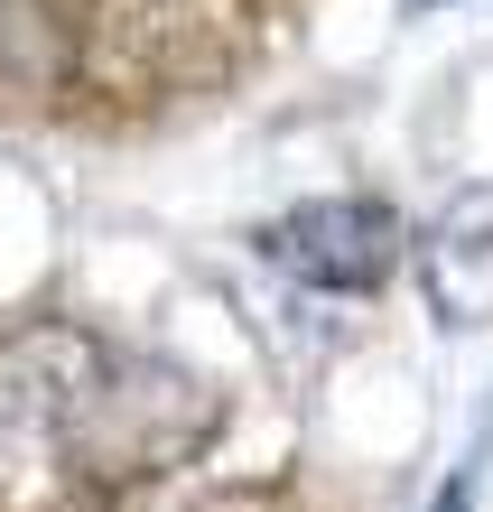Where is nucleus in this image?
<instances>
[{"instance_id": "nucleus-2", "label": "nucleus", "mask_w": 493, "mask_h": 512, "mask_svg": "<svg viewBox=\"0 0 493 512\" xmlns=\"http://www.w3.org/2000/svg\"><path fill=\"white\" fill-rule=\"evenodd\" d=\"M261 252L280 261L298 289L363 298V289L391 280V261L410 243H400V215L382 196H307V205H289V215L261 233Z\"/></svg>"}, {"instance_id": "nucleus-5", "label": "nucleus", "mask_w": 493, "mask_h": 512, "mask_svg": "<svg viewBox=\"0 0 493 512\" xmlns=\"http://www.w3.org/2000/svg\"><path fill=\"white\" fill-rule=\"evenodd\" d=\"M428 512H475V485H466V475H456V485H447L438 503H428Z\"/></svg>"}, {"instance_id": "nucleus-3", "label": "nucleus", "mask_w": 493, "mask_h": 512, "mask_svg": "<svg viewBox=\"0 0 493 512\" xmlns=\"http://www.w3.org/2000/svg\"><path fill=\"white\" fill-rule=\"evenodd\" d=\"M419 289H428V317L447 336H475L493 326V177H466L419 233Z\"/></svg>"}, {"instance_id": "nucleus-1", "label": "nucleus", "mask_w": 493, "mask_h": 512, "mask_svg": "<svg viewBox=\"0 0 493 512\" xmlns=\"http://www.w3.org/2000/svg\"><path fill=\"white\" fill-rule=\"evenodd\" d=\"M214 429V391L94 326L0 336V512H103Z\"/></svg>"}, {"instance_id": "nucleus-4", "label": "nucleus", "mask_w": 493, "mask_h": 512, "mask_svg": "<svg viewBox=\"0 0 493 512\" xmlns=\"http://www.w3.org/2000/svg\"><path fill=\"white\" fill-rule=\"evenodd\" d=\"M47 75V10L38 0H0V84Z\"/></svg>"}]
</instances>
